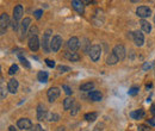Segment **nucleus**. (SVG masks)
I'll use <instances>...</instances> for the list:
<instances>
[{"mask_svg": "<svg viewBox=\"0 0 155 131\" xmlns=\"http://www.w3.org/2000/svg\"><path fill=\"white\" fill-rule=\"evenodd\" d=\"M118 61H119L118 57H117V56H116L113 52L109 54V55H108V57H106V63H108L109 66H113V64H116Z\"/></svg>", "mask_w": 155, "mask_h": 131, "instance_id": "20", "label": "nucleus"}, {"mask_svg": "<svg viewBox=\"0 0 155 131\" xmlns=\"http://www.w3.org/2000/svg\"><path fill=\"white\" fill-rule=\"evenodd\" d=\"M62 88L64 89V92H66V94H67V96H71L72 93H73V91L71 89V87L68 86V85H63V86H62Z\"/></svg>", "mask_w": 155, "mask_h": 131, "instance_id": "32", "label": "nucleus"}, {"mask_svg": "<svg viewBox=\"0 0 155 131\" xmlns=\"http://www.w3.org/2000/svg\"><path fill=\"white\" fill-rule=\"evenodd\" d=\"M64 56L66 57L69 60V61H72V62H76V61H79L80 60V55L78 54V52H72V51H67L66 54H64Z\"/></svg>", "mask_w": 155, "mask_h": 131, "instance_id": "17", "label": "nucleus"}, {"mask_svg": "<svg viewBox=\"0 0 155 131\" xmlns=\"http://www.w3.org/2000/svg\"><path fill=\"white\" fill-rule=\"evenodd\" d=\"M8 24H10V18L7 13H1V16H0V35H5Z\"/></svg>", "mask_w": 155, "mask_h": 131, "instance_id": "4", "label": "nucleus"}, {"mask_svg": "<svg viewBox=\"0 0 155 131\" xmlns=\"http://www.w3.org/2000/svg\"><path fill=\"white\" fill-rule=\"evenodd\" d=\"M112 52L117 56L118 57V60L119 61H123L124 59H125V56H127V51H125V48L122 45V44H117L115 48H113V50H112Z\"/></svg>", "mask_w": 155, "mask_h": 131, "instance_id": "6", "label": "nucleus"}, {"mask_svg": "<svg viewBox=\"0 0 155 131\" xmlns=\"http://www.w3.org/2000/svg\"><path fill=\"white\" fill-rule=\"evenodd\" d=\"M73 105H74V99H73V98L67 97V98L63 100V108H64V110H69V108H72Z\"/></svg>", "mask_w": 155, "mask_h": 131, "instance_id": "22", "label": "nucleus"}, {"mask_svg": "<svg viewBox=\"0 0 155 131\" xmlns=\"http://www.w3.org/2000/svg\"><path fill=\"white\" fill-rule=\"evenodd\" d=\"M57 70H59L60 73H67V72H71V67L61 64V66H59V67H57Z\"/></svg>", "mask_w": 155, "mask_h": 131, "instance_id": "30", "label": "nucleus"}, {"mask_svg": "<svg viewBox=\"0 0 155 131\" xmlns=\"http://www.w3.org/2000/svg\"><path fill=\"white\" fill-rule=\"evenodd\" d=\"M42 14H43V10H36L35 12H33V16H35L36 19H41Z\"/></svg>", "mask_w": 155, "mask_h": 131, "instance_id": "33", "label": "nucleus"}, {"mask_svg": "<svg viewBox=\"0 0 155 131\" xmlns=\"http://www.w3.org/2000/svg\"><path fill=\"white\" fill-rule=\"evenodd\" d=\"M72 6H73V8H74L79 14H82V13H84V7H85V5H84L82 1L73 0V1H72Z\"/></svg>", "mask_w": 155, "mask_h": 131, "instance_id": "16", "label": "nucleus"}, {"mask_svg": "<svg viewBox=\"0 0 155 131\" xmlns=\"http://www.w3.org/2000/svg\"><path fill=\"white\" fill-rule=\"evenodd\" d=\"M30 23H31V19H30V18H24L23 22L21 23V29H22L21 33H22V37H23V36L25 37V35H26V32H28V28L30 26Z\"/></svg>", "mask_w": 155, "mask_h": 131, "instance_id": "15", "label": "nucleus"}, {"mask_svg": "<svg viewBox=\"0 0 155 131\" xmlns=\"http://www.w3.org/2000/svg\"><path fill=\"white\" fill-rule=\"evenodd\" d=\"M44 62L47 63V66H48L49 68H54V67H55V61H53V60L45 59V60H44Z\"/></svg>", "mask_w": 155, "mask_h": 131, "instance_id": "34", "label": "nucleus"}, {"mask_svg": "<svg viewBox=\"0 0 155 131\" xmlns=\"http://www.w3.org/2000/svg\"><path fill=\"white\" fill-rule=\"evenodd\" d=\"M79 108H80V105H78V104H75V105H73V107H72V111H71V113H72V116H75V115L78 113V111H79Z\"/></svg>", "mask_w": 155, "mask_h": 131, "instance_id": "31", "label": "nucleus"}, {"mask_svg": "<svg viewBox=\"0 0 155 131\" xmlns=\"http://www.w3.org/2000/svg\"><path fill=\"white\" fill-rule=\"evenodd\" d=\"M154 23H155V16H154Z\"/></svg>", "mask_w": 155, "mask_h": 131, "instance_id": "46", "label": "nucleus"}, {"mask_svg": "<svg viewBox=\"0 0 155 131\" xmlns=\"http://www.w3.org/2000/svg\"><path fill=\"white\" fill-rule=\"evenodd\" d=\"M150 112H151L153 115H155V104L151 105V107H150Z\"/></svg>", "mask_w": 155, "mask_h": 131, "instance_id": "43", "label": "nucleus"}, {"mask_svg": "<svg viewBox=\"0 0 155 131\" xmlns=\"http://www.w3.org/2000/svg\"><path fill=\"white\" fill-rule=\"evenodd\" d=\"M88 55H90V57H91V60L93 62H98L100 60V56H101V48H100V45H98V44L92 45Z\"/></svg>", "mask_w": 155, "mask_h": 131, "instance_id": "1", "label": "nucleus"}, {"mask_svg": "<svg viewBox=\"0 0 155 131\" xmlns=\"http://www.w3.org/2000/svg\"><path fill=\"white\" fill-rule=\"evenodd\" d=\"M139 131H149V127L147 126V125H144V124H141V125H139Z\"/></svg>", "mask_w": 155, "mask_h": 131, "instance_id": "37", "label": "nucleus"}, {"mask_svg": "<svg viewBox=\"0 0 155 131\" xmlns=\"http://www.w3.org/2000/svg\"><path fill=\"white\" fill-rule=\"evenodd\" d=\"M48 78H49L48 72H44V70L38 72V74H37V79H38V81H41V82H47V81H48Z\"/></svg>", "mask_w": 155, "mask_h": 131, "instance_id": "23", "label": "nucleus"}, {"mask_svg": "<svg viewBox=\"0 0 155 131\" xmlns=\"http://www.w3.org/2000/svg\"><path fill=\"white\" fill-rule=\"evenodd\" d=\"M17 126L22 130H31L32 123L29 118H21V119H18V122H17Z\"/></svg>", "mask_w": 155, "mask_h": 131, "instance_id": "9", "label": "nucleus"}, {"mask_svg": "<svg viewBox=\"0 0 155 131\" xmlns=\"http://www.w3.org/2000/svg\"><path fill=\"white\" fill-rule=\"evenodd\" d=\"M30 131H44V129L40 125V124H37V125H33L32 127H31V130Z\"/></svg>", "mask_w": 155, "mask_h": 131, "instance_id": "36", "label": "nucleus"}, {"mask_svg": "<svg viewBox=\"0 0 155 131\" xmlns=\"http://www.w3.org/2000/svg\"><path fill=\"white\" fill-rule=\"evenodd\" d=\"M151 66H153V63H148V62H146V63L143 64V70H147V69H149Z\"/></svg>", "mask_w": 155, "mask_h": 131, "instance_id": "41", "label": "nucleus"}, {"mask_svg": "<svg viewBox=\"0 0 155 131\" xmlns=\"http://www.w3.org/2000/svg\"><path fill=\"white\" fill-rule=\"evenodd\" d=\"M23 13H24V8L21 4H18L14 8H13V19L14 21H21L22 19V17H23Z\"/></svg>", "mask_w": 155, "mask_h": 131, "instance_id": "12", "label": "nucleus"}, {"mask_svg": "<svg viewBox=\"0 0 155 131\" xmlns=\"http://www.w3.org/2000/svg\"><path fill=\"white\" fill-rule=\"evenodd\" d=\"M136 14H137V17L144 19V18H148L151 14V10L148 6H139L136 10Z\"/></svg>", "mask_w": 155, "mask_h": 131, "instance_id": "8", "label": "nucleus"}, {"mask_svg": "<svg viewBox=\"0 0 155 131\" xmlns=\"http://www.w3.org/2000/svg\"><path fill=\"white\" fill-rule=\"evenodd\" d=\"M130 117L132 119H142L144 117V110L140 108V110H136V111H132L130 113Z\"/></svg>", "mask_w": 155, "mask_h": 131, "instance_id": "18", "label": "nucleus"}, {"mask_svg": "<svg viewBox=\"0 0 155 131\" xmlns=\"http://www.w3.org/2000/svg\"><path fill=\"white\" fill-rule=\"evenodd\" d=\"M67 48L69 49L72 52H75L80 48V41H79L78 37H71L67 42Z\"/></svg>", "mask_w": 155, "mask_h": 131, "instance_id": "7", "label": "nucleus"}, {"mask_svg": "<svg viewBox=\"0 0 155 131\" xmlns=\"http://www.w3.org/2000/svg\"><path fill=\"white\" fill-rule=\"evenodd\" d=\"M50 33H51V31L48 30V31H45V33L43 35V38H42V48H43L44 52H50V51H51V48H50V43H51Z\"/></svg>", "mask_w": 155, "mask_h": 131, "instance_id": "2", "label": "nucleus"}, {"mask_svg": "<svg viewBox=\"0 0 155 131\" xmlns=\"http://www.w3.org/2000/svg\"><path fill=\"white\" fill-rule=\"evenodd\" d=\"M6 91H8V89H5V88L1 86V99H3V100L6 98V94H7V92H6Z\"/></svg>", "mask_w": 155, "mask_h": 131, "instance_id": "38", "label": "nucleus"}, {"mask_svg": "<svg viewBox=\"0 0 155 131\" xmlns=\"http://www.w3.org/2000/svg\"><path fill=\"white\" fill-rule=\"evenodd\" d=\"M19 61L22 62V64H23V66H24V67H25L26 69H30V67H31V64L29 63V61H28V60H26L25 57H23V56H22V55H19Z\"/></svg>", "mask_w": 155, "mask_h": 131, "instance_id": "27", "label": "nucleus"}, {"mask_svg": "<svg viewBox=\"0 0 155 131\" xmlns=\"http://www.w3.org/2000/svg\"><path fill=\"white\" fill-rule=\"evenodd\" d=\"M139 92H140V87H139V86H132V87L129 89L128 93H129V96H136Z\"/></svg>", "mask_w": 155, "mask_h": 131, "instance_id": "28", "label": "nucleus"}, {"mask_svg": "<svg viewBox=\"0 0 155 131\" xmlns=\"http://www.w3.org/2000/svg\"><path fill=\"white\" fill-rule=\"evenodd\" d=\"M94 87V84L93 82H86V84H82L80 86V89L84 91V92H88V91H92Z\"/></svg>", "mask_w": 155, "mask_h": 131, "instance_id": "24", "label": "nucleus"}, {"mask_svg": "<svg viewBox=\"0 0 155 131\" xmlns=\"http://www.w3.org/2000/svg\"><path fill=\"white\" fill-rule=\"evenodd\" d=\"M37 32H38V29L36 28V26H33V28H31L30 29V37H32V36H37Z\"/></svg>", "mask_w": 155, "mask_h": 131, "instance_id": "35", "label": "nucleus"}, {"mask_svg": "<svg viewBox=\"0 0 155 131\" xmlns=\"http://www.w3.org/2000/svg\"><path fill=\"white\" fill-rule=\"evenodd\" d=\"M134 43L137 47H142L144 43V36L141 31H135L134 32Z\"/></svg>", "mask_w": 155, "mask_h": 131, "instance_id": "11", "label": "nucleus"}, {"mask_svg": "<svg viewBox=\"0 0 155 131\" xmlns=\"http://www.w3.org/2000/svg\"><path fill=\"white\" fill-rule=\"evenodd\" d=\"M101 98H103V96H101V93L99 91H92V92H90V99H92L93 101H100Z\"/></svg>", "mask_w": 155, "mask_h": 131, "instance_id": "21", "label": "nucleus"}, {"mask_svg": "<svg viewBox=\"0 0 155 131\" xmlns=\"http://www.w3.org/2000/svg\"><path fill=\"white\" fill-rule=\"evenodd\" d=\"M103 129H104V124L100 123V124H98V125L94 127V131H103Z\"/></svg>", "mask_w": 155, "mask_h": 131, "instance_id": "39", "label": "nucleus"}, {"mask_svg": "<svg viewBox=\"0 0 155 131\" xmlns=\"http://www.w3.org/2000/svg\"><path fill=\"white\" fill-rule=\"evenodd\" d=\"M97 113L96 112H88V113H86L85 115V119L87 120V122H94L97 119Z\"/></svg>", "mask_w": 155, "mask_h": 131, "instance_id": "25", "label": "nucleus"}, {"mask_svg": "<svg viewBox=\"0 0 155 131\" xmlns=\"http://www.w3.org/2000/svg\"><path fill=\"white\" fill-rule=\"evenodd\" d=\"M56 131H64V126H59Z\"/></svg>", "mask_w": 155, "mask_h": 131, "instance_id": "44", "label": "nucleus"}, {"mask_svg": "<svg viewBox=\"0 0 155 131\" xmlns=\"http://www.w3.org/2000/svg\"><path fill=\"white\" fill-rule=\"evenodd\" d=\"M8 130H10V131H17V130L14 129V126H10V127H8Z\"/></svg>", "mask_w": 155, "mask_h": 131, "instance_id": "45", "label": "nucleus"}, {"mask_svg": "<svg viewBox=\"0 0 155 131\" xmlns=\"http://www.w3.org/2000/svg\"><path fill=\"white\" fill-rule=\"evenodd\" d=\"M140 24H141V28H142L143 32L149 33V32L151 31V25H150V23H149L148 21H146V19H141V21H140Z\"/></svg>", "mask_w": 155, "mask_h": 131, "instance_id": "19", "label": "nucleus"}, {"mask_svg": "<svg viewBox=\"0 0 155 131\" xmlns=\"http://www.w3.org/2000/svg\"><path fill=\"white\" fill-rule=\"evenodd\" d=\"M47 117H48V112H47L45 106L40 104L37 106V119L38 120H44V119H47Z\"/></svg>", "mask_w": 155, "mask_h": 131, "instance_id": "13", "label": "nucleus"}, {"mask_svg": "<svg viewBox=\"0 0 155 131\" xmlns=\"http://www.w3.org/2000/svg\"><path fill=\"white\" fill-rule=\"evenodd\" d=\"M29 48L31 51H37L40 49V40L37 36H32L29 38V43H28Z\"/></svg>", "mask_w": 155, "mask_h": 131, "instance_id": "10", "label": "nucleus"}, {"mask_svg": "<svg viewBox=\"0 0 155 131\" xmlns=\"http://www.w3.org/2000/svg\"><path fill=\"white\" fill-rule=\"evenodd\" d=\"M18 86H19L18 80H17V79H11V80L8 81V84H7V89H8V92H10V93L14 94V93H17Z\"/></svg>", "mask_w": 155, "mask_h": 131, "instance_id": "14", "label": "nucleus"}, {"mask_svg": "<svg viewBox=\"0 0 155 131\" xmlns=\"http://www.w3.org/2000/svg\"><path fill=\"white\" fill-rule=\"evenodd\" d=\"M147 122H148V124H149V125H151V126H155V118H151V119H148Z\"/></svg>", "mask_w": 155, "mask_h": 131, "instance_id": "42", "label": "nucleus"}, {"mask_svg": "<svg viewBox=\"0 0 155 131\" xmlns=\"http://www.w3.org/2000/svg\"><path fill=\"white\" fill-rule=\"evenodd\" d=\"M47 119L50 120V122H57L60 119V116L57 113H49L48 117H47Z\"/></svg>", "mask_w": 155, "mask_h": 131, "instance_id": "26", "label": "nucleus"}, {"mask_svg": "<svg viewBox=\"0 0 155 131\" xmlns=\"http://www.w3.org/2000/svg\"><path fill=\"white\" fill-rule=\"evenodd\" d=\"M12 29H13V30H17V29H18V22L14 21V19H13V22H12Z\"/></svg>", "mask_w": 155, "mask_h": 131, "instance_id": "40", "label": "nucleus"}, {"mask_svg": "<svg viewBox=\"0 0 155 131\" xmlns=\"http://www.w3.org/2000/svg\"><path fill=\"white\" fill-rule=\"evenodd\" d=\"M61 45H62V37L59 36V35H55L53 38H51V43H50L51 51H53V52H57L60 50Z\"/></svg>", "mask_w": 155, "mask_h": 131, "instance_id": "3", "label": "nucleus"}, {"mask_svg": "<svg viewBox=\"0 0 155 131\" xmlns=\"http://www.w3.org/2000/svg\"><path fill=\"white\" fill-rule=\"evenodd\" d=\"M60 94H61V91L59 87H51V88H49V91L47 93V97L50 103H53L60 97Z\"/></svg>", "mask_w": 155, "mask_h": 131, "instance_id": "5", "label": "nucleus"}, {"mask_svg": "<svg viewBox=\"0 0 155 131\" xmlns=\"http://www.w3.org/2000/svg\"><path fill=\"white\" fill-rule=\"evenodd\" d=\"M18 66H17V64H12L11 67H10V69H8V74H10V75H14V74L17 73V72H18Z\"/></svg>", "mask_w": 155, "mask_h": 131, "instance_id": "29", "label": "nucleus"}]
</instances>
